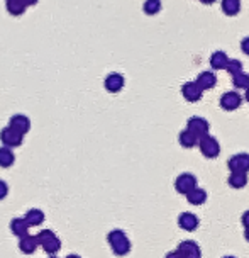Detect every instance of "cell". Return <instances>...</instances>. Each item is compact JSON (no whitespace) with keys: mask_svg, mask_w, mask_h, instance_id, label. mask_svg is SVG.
<instances>
[{"mask_svg":"<svg viewBox=\"0 0 249 258\" xmlns=\"http://www.w3.org/2000/svg\"><path fill=\"white\" fill-rule=\"evenodd\" d=\"M49 258H58V256H54V255H49Z\"/></svg>","mask_w":249,"mask_h":258,"instance_id":"37","label":"cell"},{"mask_svg":"<svg viewBox=\"0 0 249 258\" xmlns=\"http://www.w3.org/2000/svg\"><path fill=\"white\" fill-rule=\"evenodd\" d=\"M225 70H227L230 75H234V73L242 70V63L239 61V59H229L227 64H225Z\"/></svg>","mask_w":249,"mask_h":258,"instance_id":"27","label":"cell"},{"mask_svg":"<svg viewBox=\"0 0 249 258\" xmlns=\"http://www.w3.org/2000/svg\"><path fill=\"white\" fill-rule=\"evenodd\" d=\"M241 49H242L244 54H247V56H249V38H244L241 41Z\"/></svg>","mask_w":249,"mask_h":258,"instance_id":"29","label":"cell"},{"mask_svg":"<svg viewBox=\"0 0 249 258\" xmlns=\"http://www.w3.org/2000/svg\"><path fill=\"white\" fill-rule=\"evenodd\" d=\"M232 84L236 89H246V87L249 85V75L246 72H237L232 75Z\"/></svg>","mask_w":249,"mask_h":258,"instance_id":"24","label":"cell"},{"mask_svg":"<svg viewBox=\"0 0 249 258\" xmlns=\"http://www.w3.org/2000/svg\"><path fill=\"white\" fill-rule=\"evenodd\" d=\"M229 170L230 172H249V155L237 153L229 158Z\"/></svg>","mask_w":249,"mask_h":258,"instance_id":"8","label":"cell"},{"mask_svg":"<svg viewBox=\"0 0 249 258\" xmlns=\"http://www.w3.org/2000/svg\"><path fill=\"white\" fill-rule=\"evenodd\" d=\"M66 258H80V256H78V255H68Z\"/></svg>","mask_w":249,"mask_h":258,"instance_id":"36","label":"cell"},{"mask_svg":"<svg viewBox=\"0 0 249 258\" xmlns=\"http://www.w3.org/2000/svg\"><path fill=\"white\" fill-rule=\"evenodd\" d=\"M227 61H229V56L224 51H215L210 56V67L214 68V70H224Z\"/></svg>","mask_w":249,"mask_h":258,"instance_id":"18","label":"cell"},{"mask_svg":"<svg viewBox=\"0 0 249 258\" xmlns=\"http://www.w3.org/2000/svg\"><path fill=\"white\" fill-rule=\"evenodd\" d=\"M7 194H9V185H7V182L0 180V201L6 199Z\"/></svg>","mask_w":249,"mask_h":258,"instance_id":"28","label":"cell"},{"mask_svg":"<svg viewBox=\"0 0 249 258\" xmlns=\"http://www.w3.org/2000/svg\"><path fill=\"white\" fill-rule=\"evenodd\" d=\"M178 226L183 231L192 233L198 228V218L192 213H182L178 216Z\"/></svg>","mask_w":249,"mask_h":258,"instance_id":"12","label":"cell"},{"mask_svg":"<svg viewBox=\"0 0 249 258\" xmlns=\"http://www.w3.org/2000/svg\"><path fill=\"white\" fill-rule=\"evenodd\" d=\"M241 11V0H222V12L225 16H236Z\"/></svg>","mask_w":249,"mask_h":258,"instance_id":"23","label":"cell"},{"mask_svg":"<svg viewBox=\"0 0 249 258\" xmlns=\"http://www.w3.org/2000/svg\"><path fill=\"white\" fill-rule=\"evenodd\" d=\"M187 129H188L190 133H193V135H195V136L198 138V140H200L202 136L209 135L210 126H209V122H207V119L195 116V117H190V119H188Z\"/></svg>","mask_w":249,"mask_h":258,"instance_id":"5","label":"cell"},{"mask_svg":"<svg viewBox=\"0 0 249 258\" xmlns=\"http://www.w3.org/2000/svg\"><path fill=\"white\" fill-rule=\"evenodd\" d=\"M22 2H24L27 7H32V6H36V4H38L39 0H22Z\"/></svg>","mask_w":249,"mask_h":258,"instance_id":"32","label":"cell"},{"mask_svg":"<svg viewBox=\"0 0 249 258\" xmlns=\"http://www.w3.org/2000/svg\"><path fill=\"white\" fill-rule=\"evenodd\" d=\"M178 140H180V145H182L183 148H193V146L198 143V138L193 135V133L188 131V129H183V131L180 133Z\"/></svg>","mask_w":249,"mask_h":258,"instance_id":"22","label":"cell"},{"mask_svg":"<svg viewBox=\"0 0 249 258\" xmlns=\"http://www.w3.org/2000/svg\"><path fill=\"white\" fill-rule=\"evenodd\" d=\"M177 250L180 251V255H182L183 258H202L200 246H198L195 241H192V239H185V241H182Z\"/></svg>","mask_w":249,"mask_h":258,"instance_id":"7","label":"cell"},{"mask_svg":"<svg viewBox=\"0 0 249 258\" xmlns=\"http://www.w3.org/2000/svg\"><path fill=\"white\" fill-rule=\"evenodd\" d=\"M14 161H16V156H14L12 150L9 146H0V167L9 168L14 165Z\"/></svg>","mask_w":249,"mask_h":258,"instance_id":"20","label":"cell"},{"mask_svg":"<svg viewBox=\"0 0 249 258\" xmlns=\"http://www.w3.org/2000/svg\"><path fill=\"white\" fill-rule=\"evenodd\" d=\"M195 187H197V178L193 177L192 173H182V175H178L177 180H175V188H177V192L182 194V196H187V194L193 190Z\"/></svg>","mask_w":249,"mask_h":258,"instance_id":"4","label":"cell"},{"mask_svg":"<svg viewBox=\"0 0 249 258\" xmlns=\"http://www.w3.org/2000/svg\"><path fill=\"white\" fill-rule=\"evenodd\" d=\"M107 241L112 251L117 256H126L129 251H131V241H129L127 234L122 231V229H114L107 234Z\"/></svg>","mask_w":249,"mask_h":258,"instance_id":"1","label":"cell"},{"mask_svg":"<svg viewBox=\"0 0 249 258\" xmlns=\"http://www.w3.org/2000/svg\"><path fill=\"white\" fill-rule=\"evenodd\" d=\"M197 145L200 146L202 155L207 156V158H217L219 153H220V145H219V141L215 140L214 136H210V135L202 136L200 140H198Z\"/></svg>","mask_w":249,"mask_h":258,"instance_id":"2","label":"cell"},{"mask_svg":"<svg viewBox=\"0 0 249 258\" xmlns=\"http://www.w3.org/2000/svg\"><path fill=\"white\" fill-rule=\"evenodd\" d=\"M195 84L200 87L202 90H209V89H212V87H215V84H217V77H215L212 72H202L200 75L197 77Z\"/></svg>","mask_w":249,"mask_h":258,"instance_id":"14","label":"cell"},{"mask_svg":"<svg viewBox=\"0 0 249 258\" xmlns=\"http://www.w3.org/2000/svg\"><path fill=\"white\" fill-rule=\"evenodd\" d=\"M0 141H2L4 146H9V148H17V146H21L22 141H24V135H21L19 131L12 129L11 126H7V127H4L2 131H0Z\"/></svg>","mask_w":249,"mask_h":258,"instance_id":"3","label":"cell"},{"mask_svg":"<svg viewBox=\"0 0 249 258\" xmlns=\"http://www.w3.org/2000/svg\"><path fill=\"white\" fill-rule=\"evenodd\" d=\"M200 2H202V4H214L215 0H200Z\"/></svg>","mask_w":249,"mask_h":258,"instance_id":"34","label":"cell"},{"mask_svg":"<svg viewBox=\"0 0 249 258\" xmlns=\"http://www.w3.org/2000/svg\"><path fill=\"white\" fill-rule=\"evenodd\" d=\"M9 126L12 129H16V131H19L21 135H27L31 129V121L24 114H16V116H12L9 119Z\"/></svg>","mask_w":249,"mask_h":258,"instance_id":"10","label":"cell"},{"mask_svg":"<svg viewBox=\"0 0 249 258\" xmlns=\"http://www.w3.org/2000/svg\"><path fill=\"white\" fill-rule=\"evenodd\" d=\"M11 231L16 234V236L22 238L24 234H27V231H29V224L26 223L24 218H16L11 221Z\"/></svg>","mask_w":249,"mask_h":258,"instance_id":"17","label":"cell"},{"mask_svg":"<svg viewBox=\"0 0 249 258\" xmlns=\"http://www.w3.org/2000/svg\"><path fill=\"white\" fill-rule=\"evenodd\" d=\"M6 7H7V12L11 14V16H22V14L26 12L27 6L22 0H7L6 2Z\"/></svg>","mask_w":249,"mask_h":258,"instance_id":"21","label":"cell"},{"mask_svg":"<svg viewBox=\"0 0 249 258\" xmlns=\"http://www.w3.org/2000/svg\"><path fill=\"white\" fill-rule=\"evenodd\" d=\"M244 238H246V241L249 243V228H244Z\"/></svg>","mask_w":249,"mask_h":258,"instance_id":"33","label":"cell"},{"mask_svg":"<svg viewBox=\"0 0 249 258\" xmlns=\"http://www.w3.org/2000/svg\"><path fill=\"white\" fill-rule=\"evenodd\" d=\"M227 182L232 188H244L247 183V173L246 172H230Z\"/></svg>","mask_w":249,"mask_h":258,"instance_id":"16","label":"cell"},{"mask_svg":"<svg viewBox=\"0 0 249 258\" xmlns=\"http://www.w3.org/2000/svg\"><path fill=\"white\" fill-rule=\"evenodd\" d=\"M246 100H247V102H249V85L246 87Z\"/></svg>","mask_w":249,"mask_h":258,"instance_id":"35","label":"cell"},{"mask_svg":"<svg viewBox=\"0 0 249 258\" xmlns=\"http://www.w3.org/2000/svg\"><path fill=\"white\" fill-rule=\"evenodd\" d=\"M39 243H38V238L32 236V234H24V236L21 238L19 241V250L22 253H26V255H31V253H34L38 250Z\"/></svg>","mask_w":249,"mask_h":258,"instance_id":"13","label":"cell"},{"mask_svg":"<svg viewBox=\"0 0 249 258\" xmlns=\"http://www.w3.org/2000/svg\"><path fill=\"white\" fill-rule=\"evenodd\" d=\"M224 258H236V256H224Z\"/></svg>","mask_w":249,"mask_h":258,"instance_id":"38","label":"cell"},{"mask_svg":"<svg viewBox=\"0 0 249 258\" xmlns=\"http://www.w3.org/2000/svg\"><path fill=\"white\" fill-rule=\"evenodd\" d=\"M182 94L188 100V102H197V100L202 99L204 90H202L200 87L195 84V82H187V84L182 87Z\"/></svg>","mask_w":249,"mask_h":258,"instance_id":"11","label":"cell"},{"mask_svg":"<svg viewBox=\"0 0 249 258\" xmlns=\"http://www.w3.org/2000/svg\"><path fill=\"white\" fill-rule=\"evenodd\" d=\"M43 248L48 255H56V253L59 251V248H61V241H59L58 236H54L53 239H49L46 245H43Z\"/></svg>","mask_w":249,"mask_h":258,"instance_id":"26","label":"cell"},{"mask_svg":"<svg viewBox=\"0 0 249 258\" xmlns=\"http://www.w3.org/2000/svg\"><path fill=\"white\" fill-rule=\"evenodd\" d=\"M242 224H244V228H249V211H246V213L242 214Z\"/></svg>","mask_w":249,"mask_h":258,"instance_id":"31","label":"cell"},{"mask_svg":"<svg viewBox=\"0 0 249 258\" xmlns=\"http://www.w3.org/2000/svg\"><path fill=\"white\" fill-rule=\"evenodd\" d=\"M124 84H126V80H124V77L121 73H109L107 77H105L104 80V87L105 90L110 92V94H117V92H121L124 89Z\"/></svg>","mask_w":249,"mask_h":258,"instance_id":"6","label":"cell"},{"mask_svg":"<svg viewBox=\"0 0 249 258\" xmlns=\"http://www.w3.org/2000/svg\"><path fill=\"white\" fill-rule=\"evenodd\" d=\"M187 201L190 202L192 206H202V204H205L207 202V192L204 190V188H200V187H195L193 190H190L187 194Z\"/></svg>","mask_w":249,"mask_h":258,"instance_id":"15","label":"cell"},{"mask_svg":"<svg viewBox=\"0 0 249 258\" xmlns=\"http://www.w3.org/2000/svg\"><path fill=\"white\" fill-rule=\"evenodd\" d=\"M142 9H144L147 16H154V14H158L161 11V0H146Z\"/></svg>","mask_w":249,"mask_h":258,"instance_id":"25","label":"cell"},{"mask_svg":"<svg viewBox=\"0 0 249 258\" xmlns=\"http://www.w3.org/2000/svg\"><path fill=\"white\" fill-rule=\"evenodd\" d=\"M242 104V97L237 92H225L220 97V107L224 110H236Z\"/></svg>","mask_w":249,"mask_h":258,"instance_id":"9","label":"cell"},{"mask_svg":"<svg viewBox=\"0 0 249 258\" xmlns=\"http://www.w3.org/2000/svg\"><path fill=\"white\" fill-rule=\"evenodd\" d=\"M26 223L29 226H39L44 221V213L41 209H29L24 216Z\"/></svg>","mask_w":249,"mask_h":258,"instance_id":"19","label":"cell"},{"mask_svg":"<svg viewBox=\"0 0 249 258\" xmlns=\"http://www.w3.org/2000/svg\"><path fill=\"white\" fill-rule=\"evenodd\" d=\"M164 258H183L182 255H180V251L178 250H173V251H168L166 253V256Z\"/></svg>","mask_w":249,"mask_h":258,"instance_id":"30","label":"cell"}]
</instances>
